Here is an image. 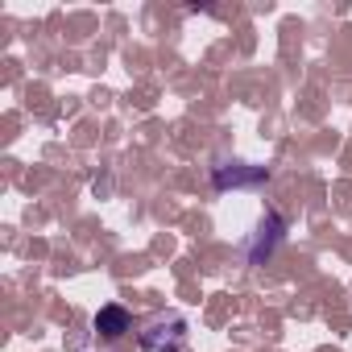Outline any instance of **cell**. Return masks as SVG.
<instances>
[{"label": "cell", "mask_w": 352, "mask_h": 352, "mask_svg": "<svg viewBox=\"0 0 352 352\" xmlns=\"http://www.w3.org/2000/svg\"><path fill=\"white\" fill-rule=\"evenodd\" d=\"M141 352H183L187 348V319L183 315H157L137 331Z\"/></svg>", "instance_id": "1"}, {"label": "cell", "mask_w": 352, "mask_h": 352, "mask_svg": "<svg viewBox=\"0 0 352 352\" xmlns=\"http://www.w3.org/2000/svg\"><path fill=\"white\" fill-rule=\"evenodd\" d=\"M265 179H270L265 166H245V162H232V170L216 166V174H212V183L220 191H228V187H253V183H265Z\"/></svg>", "instance_id": "2"}, {"label": "cell", "mask_w": 352, "mask_h": 352, "mask_svg": "<svg viewBox=\"0 0 352 352\" xmlns=\"http://www.w3.org/2000/svg\"><path fill=\"white\" fill-rule=\"evenodd\" d=\"M96 331H100L104 340H120V336L133 331V315H129L120 302H108V307L96 311Z\"/></svg>", "instance_id": "3"}]
</instances>
